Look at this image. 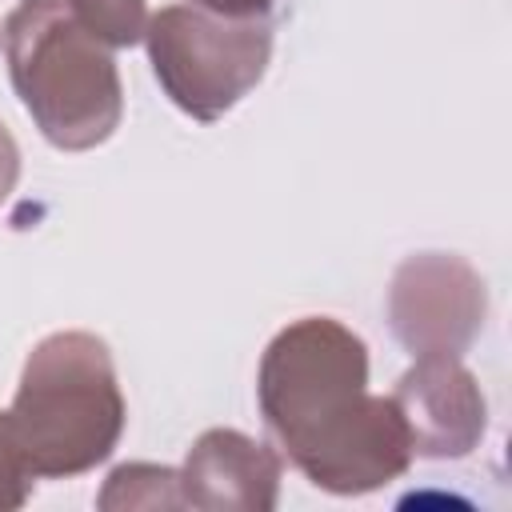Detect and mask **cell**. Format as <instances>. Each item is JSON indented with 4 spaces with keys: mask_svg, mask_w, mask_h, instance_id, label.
I'll list each match as a JSON object with an SVG mask.
<instances>
[{
    "mask_svg": "<svg viewBox=\"0 0 512 512\" xmlns=\"http://www.w3.org/2000/svg\"><path fill=\"white\" fill-rule=\"evenodd\" d=\"M256 396L288 460L324 492L360 496L412 464L396 400L368 392L364 340L332 316H304L272 336Z\"/></svg>",
    "mask_w": 512,
    "mask_h": 512,
    "instance_id": "obj_1",
    "label": "cell"
},
{
    "mask_svg": "<svg viewBox=\"0 0 512 512\" xmlns=\"http://www.w3.org/2000/svg\"><path fill=\"white\" fill-rule=\"evenodd\" d=\"M124 396L112 352L92 332L44 336L20 372L8 424L32 476L68 480L112 456L124 432Z\"/></svg>",
    "mask_w": 512,
    "mask_h": 512,
    "instance_id": "obj_2",
    "label": "cell"
},
{
    "mask_svg": "<svg viewBox=\"0 0 512 512\" xmlns=\"http://www.w3.org/2000/svg\"><path fill=\"white\" fill-rule=\"evenodd\" d=\"M4 56L20 104L60 152H88L120 128L116 60L64 0H20L4 20Z\"/></svg>",
    "mask_w": 512,
    "mask_h": 512,
    "instance_id": "obj_3",
    "label": "cell"
},
{
    "mask_svg": "<svg viewBox=\"0 0 512 512\" xmlns=\"http://www.w3.org/2000/svg\"><path fill=\"white\" fill-rule=\"evenodd\" d=\"M148 56L168 100L200 124L232 112L268 72V16H224L204 4H168L148 20Z\"/></svg>",
    "mask_w": 512,
    "mask_h": 512,
    "instance_id": "obj_4",
    "label": "cell"
},
{
    "mask_svg": "<svg viewBox=\"0 0 512 512\" xmlns=\"http://www.w3.org/2000/svg\"><path fill=\"white\" fill-rule=\"evenodd\" d=\"M488 316L480 272L448 252L408 256L388 288V320L412 356H464Z\"/></svg>",
    "mask_w": 512,
    "mask_h": 512,
    "instance_id": "obj_5",
    "label": "cell"
},
{
    "mask_svg": "<svg viewBox=\"0 0 512 512\" xmlns=\"http://www.w3.org/2000/svg\"><path fill=\"white\" fill-rule=\"evenodd\" d=\"M392 400L408 424L412 456L460 460L480 444L488 424L484 392L460 356H416L396 380Z\"/></svg>",
    "mask_w": 512,
    "mask_h": 512,
    "instance_id": "obj_6",
    "label": "cell"
},
{
    "mask_svg": "<svg viewBox=\"0 0 512 512\" xmlns=\"http://www.w3.org/2000/svg\"><path fill=\"white\" fill-rule=\"evenodd\" d=\"M180 492L184 508L272 512L280 496V456L236 428H208L188 448Z\"/></svg>",
    "mask_w": 512,
    "mask_h": 512,
    "instance_id": "obj_7",
    "label": "cell"
},
{
    "mask_svg": "<svg viewBox=\"0 0 512 512\" xmlns=\"http://www.w3.org/2000/svg\"><path fill=\"white\" fill-rule=\"evenodd\" d=\"M100 508H184L180 472L160 464H124L108 476Z\"/></svg>",
    "mask_w": 512,
    "mask_h": 512,
    "instance_id": "obj_8",
    "label": "cell"
},
{
    "mask_svg": "<svg viewBox=\"0 0 512 512\" xmlns=\"http://www.w3.org/2000/svg\"><path fill=\"white\" fill-rule=\"evenodd\" d=\"M84 32L104 48H132L148 32V0H64Z\"/></svg>",
    "mask_w": 512,
    "mask_h": 512,
    "instance_id": "obj_9",
    "label": "cell"
},
{
    "mask_svg": "<svg viewBox=\"0 0 512 512\" xmlns=\"http://www.w3.org/2000/svg\"><path fill=\"white\" fill-rule=\"evenodd\" d=\"M32 468L16 444V432L8 424V412H0V512H12L32 492Z\"/></svg>",
    "mask_w": 512,
    "mask_h": 512,
    "instance_id": "obj_10",
    "label": "cell"
},
{
    "mask_svg": "<svg viewBox=\"0 0 512 512\" xmlns=\"http://www.w3.org/2000/svg\"><path fill=\"white\" fill-rule=\"evenodd\" d=\"M16 180H20V148H16L12 132L0 124V204L12 196Z\"/></svg>",
    "mask_w": 512,
    "mask_h": 512,
    "instance_id": "obj_11",
    "label": "cell"
},
{
    "mask_svg": "<svg viewBox=\"0 0 512 512\" xmlns=\"http://www.w3.org/2000/svg\"><path fill=\"white\" fill-rule=\"evenodd\" d=\"M212 12H224V16H268L272 0H196Z\"/></svg>",
    "mask_w": 512,
    "mask_h": 512,
    "instance_id": "obj_12",
    "label": "cell"
}]
</instances>
